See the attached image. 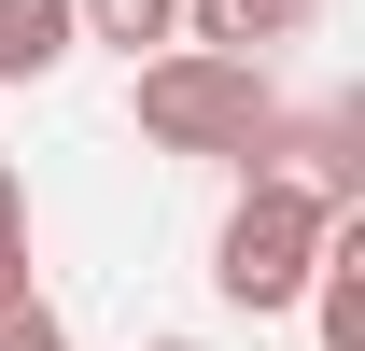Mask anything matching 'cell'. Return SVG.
<instances>
[{"mask_svg": "<svg viewBox=\"0 0 365 351\" xmlns=\"http://www.w3.org/2000/svg\"><path fill=\"white\" fill-rule=\"evenodd\" d=\"M127 113H140V141H155V155H225V169H253V155H267L281 85H267V56L155 43V56H140V85H127Z\"/></svg>", "mask_w": 365, "mask_h": 351, "instance_id": "1", "label": "cell"}, {"mask_svg": "<svg viewBox=\"0 0 365 351\" xmlns=\"http://www.w3.org/2000/svg\"><path fill=\"white\" fill-rule=\"evenodd\" d=\"M323 239H337V197H309L295 169H253L239 211L211 225V281H225V309H295L309 267H323Z\"/></svg>", "mask_w": 365, "mask_h": 351, "instance_id": "2", "label": "cell"}, {"mask_svg": "<svg viewBox=\"0 0 365 351\" xmlns=\"http://www.w3.org/2000/svg\"><path fill=\"white\" fill-rule=\"evenodd\" d=\"M253 169H295L309 197L365 211V98H323V113H267V155Z\"/></svg>", "mask_w": 365, "mask_h": 351, "instance_id": "3", "label": "cell"}, {"mask_svg": "<svg viewBox=\"0 0 365 351\" xmlns=\"http://www.w3.org/2000/svg\"><path fill=\"white\" fill-rule=\"evenodd\" d=\"M323 0H182V43H225V56H267V43H309Z\"/></svg>", "mask_w": 365, "mask_h": 351, "instance_id": "4", "label": "cell"}, {"mask_svg": "<svg viewBox=\"0 0 365 351\" xmlns=\"http://www.w3.org/2000/svg\"><path fill=\"white\" fill-rule=\"evenodd\" d=\"M71 43H85V14H71V0H0V85L71 71Z\"/></svg>", "mask_w": 365, "mask_h": 351, "instance_id": "5", "label": "cell"}, {"mask_svg": "<svg viewBox=\"0 0 365 351\" xmlns=\"http://www.w3.org/2000/svg\"><path fill=\"white\" fill-rule=\"evenodd\" d=\"M71 14H85V43H127V56L182 43V0H71Z\"/></svg>", "mask_w": 365, "mask_h": 351, "instance_id": "6", "label": "cell"}, {"mask_svg": "<svg viewBox=\"0 0 365 351\" xmlns=\"http://www.w3.org/2000/svg\"><path fill=\"white\" fill-rule=\"evenodd\" d=\"M0 351H71V323H56L43 295H0Z\"/></svg>", "mask_w": 365, "mask_h": 351, "instance_id": "7", "label": "cell"}, {"mask_svg": "<svg viewBox=\"0 0 365 351\" xmlns=\"http://www.w3.org/2000/svg\"><path fill=\"white\" fill-rule=\"evenodd\" d=\"M0 295H29V225H0Z\"/></svg>", "mask_w": 365, "mask_h": 351, "instance_id": "8", "label": "cell"}, {"mask_svg": "<svg viewBox=\"0 0 365 351\" xmlns=\"http://www.w3.org/2000/svg\"><path fill=\"white\" fill-rule=\"evenodd\" d=\"M0 225H29V169H14V155H0Z\"/></svg>", "mask_w": 365, "mask_h": 351, "instance_id": "9", "label": "cell"}, {"mask_svg": "<svg viewBox=\"0 0 365 351\" xmlns=\"http://www.w3.org/2000/svg\"><path fill=\"white\" fill-rule=\"evenodd\" d=\"M155 351H211V337H155Z\"/></svg>", "mask_w": 365, "mask_h": 351, "instance_id": "10", "label": "cell"}]
</instances>
